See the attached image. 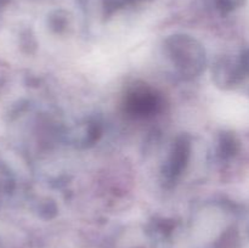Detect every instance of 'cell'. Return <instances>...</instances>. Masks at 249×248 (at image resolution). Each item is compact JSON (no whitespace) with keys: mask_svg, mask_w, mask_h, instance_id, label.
<instances>
[{"mask_svg":"<svg viewBox=\"0 0 249 248\" xmlns=\"http://www.w3.org/2000/svg\"><path fill=\"white\" fill-rule=\"evenodd\" d=\"M172 57L182 74L196 75L204 65V53L201 46L186 35H175L169 39Z\"/></svg>","mask_w":249,"mask_h":248,"instance_id":"1","label":"cell"},{"mask_svg":"<svg viewBox=\"0 0 249 248\" xmlns=\"http://www.w3.org/2000/svg\"><path fill=\"white\" fill-rule=\"evenodd\" d=\"M128 106L129 109L134 113H152L160 106V99L152 92L146 91V90H139V91L130 94L128 99Z\"/></svg>","mask_w":249,"mask_h":248,"instance_id":"2","label":"cell"},{"mask_svg":"<svg viewBox=\"0 0 249 248\" xmlns=\"http://www.w3.org/2000/svg\"><path fill=\"white\" fill-rule=\"evenodd\" d=\"M190 150H191V146H190V141L186 138L182 136L177 141L172 157H170L169 164H168L170 177H177L182 172V169H185V165L187 164V160L190 157Z\"/></svg>","mask_w":249,"mask_h":248,"instance_id":"3","label":"cell"},{"mask_svg":"<svg viewBox=\"0 0 249 248\" xmlns=\"http://www.w3.org/2000/svg\"><path fill=\"white\" fill-rule=\"evenodd\" d=\"M216 5L220 7L224 11H230V10L235 9V7L240 6L242 4L243 0H215Z\"/></svg>","mask_w":249,"mask_h":248,"instance_id":"4","label":"cell"},{"mask_svg":"<svg viewBox=\"0 0 249 248\" xmlns=\"http://www.w3.org/2000/svg\"><path fill=\"white\" fill-rule=\"evenodd\" d=\"M126 1H130V2H134V1H140V0H126Z\"/></svg>","mask_w":249,"mask_h":248,"instance_id":"5","label":"cell"}]
</instances>
